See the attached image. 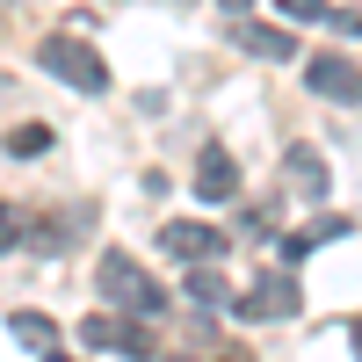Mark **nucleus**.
Masks as SVG:
<instances>
[{
    "label": "nucleus",
    "mask_w": 362,
    "mask_h": 362,
    "mask_svg": "<svg viewBox=\"0 0 362 362\" xmlns=\"http://www.w3.org/2000/svg\"><path fill=\"white\" fill-rule=\"evenodd\" d=\"M239 44H247L254 58H290V37H283V29H254V22H239Z\"/></svg>",
    "instance_id": "f8f14e48"
},
{
    "label": "nucleus",
    "mask_w": 362,
    "mask_h": 362,
    "mask_svg": "<svg viewBox=\"0 0 362 362\" xmlns=\"http://www.w3.org/2000/svg\"><path fill=\"white\" fill-rule=\"evenodd\" d=\"M8 15H15V0H0V22H8Z\"/></svg>",
    "instance_id": "f3484780"
},
{
    "label": "nucleus",
    "mask_w": 362,
    "mask_h": 362,
    "mask_svg": "<svg viewBox=\"0 0 362 362\" xmlns=\"http://www.w3.org/2000/svg\"><path fill=\"white\" fill-rule=\"evenodd\" d=\"M44 362H73V355H51V348H44Z\"/></svg>",
    "instance_id": "a211bd4d"
},
{
    "label": "nucleus",
    "mask_w": 362,
    "mask_h": 362,
    "mask_svg": "<svg viewBox=\"0 0 362 362\" xmlns=\"http://www.w3.org/2000/svg\"><path fill=\"white\" fill-rule=\"evenodd\" d=\"M218 8H232V15H239V8H254V0H218Z\"/></svg>",
    "instance_id": "dca6fc26"
},
{
    "label": "nucleus",
    "mask_w": 362,
    "mask_h": 362,
    "mask_svg": "<svg viewBox=\"0 0 362 362\" xmlns=\"http://www.w3.org/2000/svg\"><path fill=\"white\" fill-rule=\"evenodd\" d=\"M232 305H239V319H297V312H305V290H297V276H290V261L283 268H268V276H254L247 283V297H232Z\"/></svg>",
    "instance_id": "7ed1b4c3"
},
{
    "label": "nucleus",
    "mask_w": 362,
    "mask_h": 362,
    "mask_svg": "<svg viewBox=\"0 0 362 362\" xmlns=\"http://www.w3.org/2000/svg\"><path fill=\"white\" fill-rule=\"evenodd\" d=\"M29 232H37V225H29V210H22V203H0V254L29 247Z\"/></svg>",
    "instance_id": "9b49d317"
},
{
    "label": "nucleus",
    "mask_w": 362,
    "mask_h": 362,
    "mask_svg": "<svg viewBox=\"0 0 362 362\" xmlns=\"http://www.w3.org/2000/svg\"><path fill=\"white\" fill-rule=\"evenodd\" d=\"M232 247V239L218 232V225H203V218H174V225H160V254H174V261H218Z\"/></svg>",
    "instance_id": "20e7f679"
},
{
    "label": "nucleus",
    "mask_w": 362,
    "mask_h": 362,
    "mask_svg": "<svg viewBox=\"0 0 362 362\" xmlns=\"http://www.w3.org/2000/svg\"><path fill=\"white\" fill-rule=\"evenodd\" d=\"M283 15H297V22H312V15H319V22H326V0H283Z\"/></svg>",
    "instance_id": "2eb2a0df"
},
{
    "label": "nucleus",
    "mask_w": 362,
    "mask_h": 362,
    "mask_svg": "<svg viewBox=\"0 0 362 362\" xmlns=\"http://www.w3.org/2000/svg\"><path fill=\"white\" fill-rule=\"evenodd\" d=\"M283 181H290L297 203H319L326 189H334V174H326V160L312 153V145H290V153H283Z\"/></svg>",
    "instance_id": "423d86ee"
},
{
    "label": "nucleus",
    "mask_w": 362,
    "mask_h": 362,
    "mask_svg": "<svg viewBox=\"0 0 362 362\" xmlns=\"http://www.w3.org/2000/svg\"><path fill=\"white\" fill-rule=\"evenodd\" d=\"M355 355H362V326H355Z\"/></svg>",
    "instance_id": "aec40b11"
},
{
    "label": "nucleus",
    "mask_w": 362,
    "mask_h": 362,
    "mask_svg": "<svg viewBox=\"0 0 362 362\" xmlns=\"http://www.w3.org/2000/svg\"><path fill=\"white\" fill-rule=\"evenodd\" d=\"M8 334H15V341H22V348H37V355H44V348H51V341H58V326H51V319H44V312H15V319H8Z\"/></svg>",
    "instance_id": "9d476101"
},
{
    "label": "nucleus",
    "mask_w": 362,
    "mask_h": 362,
    "mask_svg": "<svg viewBox=\"0 0 362 362\" xmlns=\"http://www.w3.org/2000/svg\"><path fill=\"white\" fill-rule=\"evenodd\" d=\"M326 22H334L341 37H362V8H334V15H326Z\"/></svg>",
    "instance_id": "4468645a"
},
{
    "label": "nucleus",
    "mask_w": 362,
    "mask_h": 362,
    "mask_svg": "<svg viewBox=\"0 0 362 362\" xmlns=\"http://www.w3.org/2000/svg\"><path fill=\"white\" fill-rule=\"evenodd\" d=\"M189 305H203V312H225L232 305V283L210 261H189Z\"/></svg>",
    "instance_id": "1a4fd4ad"
},
{
    "label": "nucleus",
    "mask_w": 362,
    "mask_h": 362,
    "mask_svg": "<svg viewBox=\"0 0 362 362\" xmlns=\"http://www.w3.org/2000/svg\"><path fill=\"white\" fill-rule=\"evenodd\" d=\"M95 290L109 297L116 312H131V319H153V312H167V290L145 276V268L131 261V254H102V268H95Z\"/></svg>",
    "instance_id": "f03ea898"
},
{
    "label": "nucleus",
    "mask_w": 362,
    "mask_h": 362,
    "mask_svg": "<svg viewBox=\"0 0 362 362\" xmlns=\"http://www.w3.org/2000/svg\"><path fill=\"white\" fill-rule=\"evenodd\" d=\"M196 196H203V203H232V196H239V160L225 153V145H203V160H196Z\"/></svg>",
    "instance_id": "0eeeda50"
},
{
    "label": "nucleus",
    "mask_w": 362,
    "mask_h": 362,
    "mask_svg": "<svg viewBox=\"0 0 362 362\" xmlns=\"http://www.w3.org/2000/svg\"><path fill=\"white\" fill-rule=\"evenodd\" d=\"M218 362H247V355H218Z\"/></svg>",
    "instance_id": "6ab92c4d"
},
{
    "label": "nucleus",
    "mask_w": 362,
    "mask_h": 362,
    "mask_svg": "<svg viewBox=\"0 0 362 362\" xmlns=\"http://www.w3.org/2000/svg\"><path fill=\"white\" fill-rule=\"evenodd\" d=\"M326 239H348V218H319V225H305V232H283V261L297 268L305 254H319Z\"/></svg>",
    "instance_id": "6e6552de"
},
{
    "label": "nucleus",
    "mask_w": 362,
    "mask_h": 362,
    "mask_svg": "<svg viewBox=\"0 0 362 362\" xmlns=\"http://www.w3.org/2000/svg\"><path fill=\"white\" fill-rule=\"evenodd\" d=\"M37 66H44L51 80L80 87V95H109V66H102V51L87 44V37H73V29H58V37L37 44Z\"/></svg>",
    "instance_id": "f257e3e1"
},
{
    "label": "nucleus",
    "mask_w": 362,
    "mask_h": 362,
    "mask_svg": "<svg viewBox=\"0 0 362 362\" xmlns=\"http://www.w3.org/2000/svg\"><path fill=\"white\" fill-rule=\"evenodd\" d=\"M305 80H312L319 102H341V109L362 102V66H348V58H334V51H319L312 66H305Z\"/></svg>",
    "instance_id": "39448f33"
},
{
    "label": "nucleus",
    "mask_w": 362,
    "mask_h": 362,
    "mask_svg": "<svg viewBox=\"0 0 362 362\" xmlns=\"http://www.w3.org/2000/svg\"><path fill=\"white\" fill-rule=\"evenodd\" d=\"M44 145H51V124H15V131H8V153H15V160H37Z\"/></svg>",
    "instance_id": "ddd939ff"
}]
</instances>
